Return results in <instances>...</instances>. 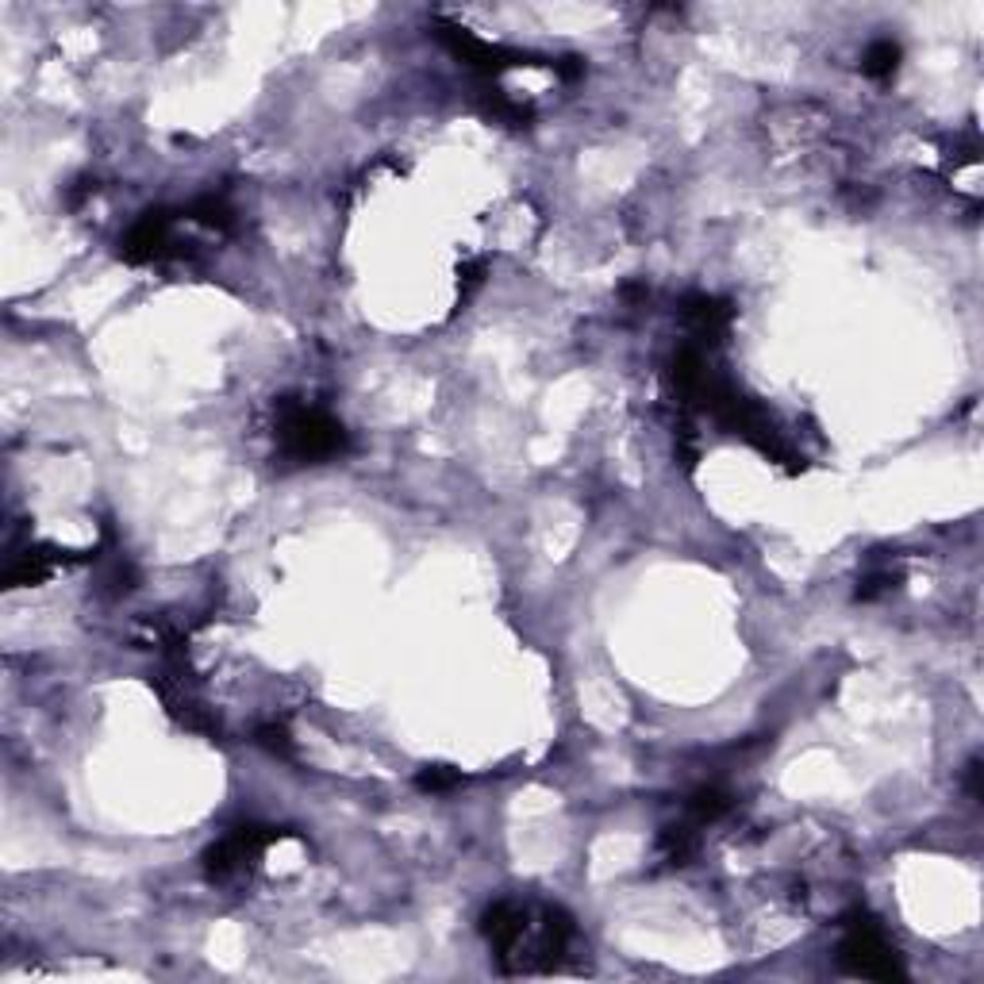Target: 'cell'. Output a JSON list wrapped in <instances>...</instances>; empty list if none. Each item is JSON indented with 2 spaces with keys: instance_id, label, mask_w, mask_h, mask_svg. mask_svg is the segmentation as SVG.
I'll use <instances>...</instances> for the list:
<instances>
[{
  "instance_id": "5b68a950",
  "label": "cell",
  "mask_w": 984,
  "mask_h": 984,
  "mask_svg": "<svg viewBox=\"0 0 984 984\" xmlns=\"http://www.w3.org/2000/svg\"><path fill=\"white\" fill-rule=\"evenodd\" d=\"M173 216L170 212H147L143 220L135 223L127 235L120 239V258L131 262V266H150V262H162V258H173Z\"/></svg>"
},
{
  "instance_id": "8fae6325",
  "label": "cell",
  "mask_w": 984,
  "mask_h": 984,
  "mask_svg": "<svg viewBox=\"0 0 984 984\" xmlns=\"http://www.w3.org/2000/svg\"><path fill=\"white\" fill-rule=\"evenodd\" d=\"M658 846H662V854L669 861H689V854L696 850V831H692V823H677V827H665L662 838H658Z\"/></svg>"
},
{
  "instance_id": "7a4b0ae2",
  "label": "cell",
  "mask_w": 984,
  "mask_h": 984,
  "mask_svg": "<svg viewBox=\"0 0 984 984\" xmlns=\"http://www.w3.org/2000/svg\"><path fill=\"white\" fill-rule=\"evenodd\" d=\"M838 961H842V969H850L858 977H873V981H900L904 977V965L896 961L881 927L861 911L846 919V938L838 946Z\"/></svg>"
},
{
  "instance_id": "9c48e42d",
  "label": "cell",
  "mask_w": 984,
  "mask_h": 984,
  "mask_svg": "<svg viewBox=\"0 0 984 984\" xmlns=\"http://www.w3.org/2000/svg\"><path fill=\"white\" fill-rule=\"evenodd\" d=\"M181 216H189L193 223H200V227H212V231H231L235 227V212L227 208V200L223 197H200V200H193Z\"/></svg>"
},
{
  "instance_id": "30bf717a",
  "label": "cell",
  "mask_w": 984,
  "mask_h": 984,
  "mask_svg": "<svg viewBox=\"0 0 984 984\" xmlns=\"http://www.w3.org/2000/svg\"><path fill=\"white\" fill-rule=\"evenodd\" d=\"M896 66H900V43H892V39L873 43V47L865 50V58H861V70L869 77H877V81H888V77L896 74Z\"/></svg>"
},
{
  "instance_id": "8992f818",
  "label": "cell",
  "mask_w": 984,
  "mask_h": 984,
  "mask_svg": "<svg viewBox=\"0 0 984 984\" xmlns=\"http://www.w3.org/2000/svg\"><path fill=\"white\" fill-rule=\"evenodd\" d=\"M681 316H685V323L692 327V335H696V339H704V343H719V339L727 335L731 320H735V308H731L727 300H719V296L689 293L685 300H681Z\"/></svg>"
},
{
  "instance_id": "52a82bcc",
  "label": "cell",
  "mask_w": 984,
  "mask_h": 984,
  "mask_svg": "<svg viewBox=\"0 0 984 984\" xmlns=\"http://www.w3.org/2000/svg\"><path fill=\"white\" fill-rule=\"evenodd\" d=\"M58 569V558H54V550H12L8 554V566H4V581L12 585V589H20V585H39V581H47L50 573Z\"/></svg>"
},
{
  "instance_id": "ac0fdd59",
  "label": "cell",
  "mask_w": 984,
  "mask_h": 984,
  "mask_svg": "<svg viewBox=\"0 0 984 984\" xmlns=\"http://www.w3.org/2000/svg\"><path fill=\"white\" fill-rule=\"evenodd\" d=\"M550 66H554V74H562L566 81L585 74V62H581V58H562V62H550Z\"/></svg>"
},
{
  "instance_id": "4fadbf2b",
  "label": "cell",
  "mask_w": 984,
  "mask_h": 984,
  "mask_svg": "<svg viewBox=\"0 0 984 984\" xmlns=\"http://www.w3.org/2000/svg\"><path fill=\"white\" fill-rule=\"evenodd\" d=\"M258 742H262L270 754H277V758H293L296 754L293 735H289L285 723H262V727H258Z\"/></svg>"
},
{
  "instance_id": "9a60e30c",
  "label": "cell",
  "mask_w": 984,
  "mask_h": 984,
  "mask_svg": "<svg viewBox=\"0 0 984 984\" xmlns=\"http://www.w3.org/2000/svg\"><path fill=\"white\" fill-rule=\"evenodd\" d=\"M481 281H485V262L477 258V262H466L462 270H458V289H462V300H466L473 289H481Z\"/></svg>"
},
{
  "instance_id": "5bb4252c",
  "label": "cell",
  "mask_w": 984,
  "mask_h": 984,
  "mask_svg": "<svg viewBox=\"0 0 984 984\" xmlns=\"http://www.w3.org/2000/svg\"><path fill=\"white\" fill-rule=\"evenodd\" d=\"M489 112L496 116V120H508V123H527V108L523 104H516V100H508L504 93H492L489 97Z\"/></svg>"
},
{
  "instance_id": "2e32d148",
  "label": "cell",
  "mask_w": 984,
  "mask_h": 984,
  "mask_svg": "<svg viewBox=\"0 0 984 984\" xmlns=\"http://www.w3.org/2000/svg\"><path fill=\"white\" fill-rule=\"evenodd\" d=\"M896 585V577L892 573H869L865 581H861V589H858V596L861 600H873V596H881V592H888Z\"/></svg>"
},
{
  "instance_id": "277c9868",
  "label": "cell",
  "mask_w": 984,
  "mask_h": 984,
  "mask_svg": "<svg viewBox=\"0 0 984 984\" xmlns=\"http://www.w3.org/2000/svg\"><path fill=\"white\" fill-rule=\"evenodd\" d=\"M439 39H443L446 50H450L454 58H462L466 66H473V70H481V74H489V77H496L500 70H508V66H542V62L519 54V50L496 47L489 39H477L473 31H466V27H458V24H446V20H439Z\"/></svg>"
},
{
  "instance_id": "ba28073f",
  "label": "cell",
  "mask_w": 984,
  "mask_h": 984,
  "mask_svg": "<svg viewBox=\"0 0 984 984\" xmlns=\"http://www.w3.org/2000/svg\"><path fill=\"white\" fill-rule=\"evenodd\" d=\"M731 792H723V788L715 785H704L696 788L689 800H685V812H689V823L692 827H704V823H715V819H723V815L731 812Z\"/></svg>"
},
{
  "instance_id": "7c38bea8",
  "label": "cell",
  "mask_w": 984,
  "mask_h": 984,
  "mask_svg": "<svg viewBox=\"0 0 984 984\" xmlns=\"http://www.w3.org/2000/svg\"><path fill=\"white\" fill-rule=\"evenodd\" d=\"M454 785H462V773L450 769V765H427V769H419L416 777L419 792H450Z\"/></svg>"
},
{
  "instance_id": "3957f363",
  "label": "cell",
  "mask_w": 984,
  "mask_h": 984,
  "mask_svg": "<svg viewBox=\"0 0 984 984\" xmlns=\"http://www.w3.org/2000/svg\"><path fill=\"white\" fill-rule=\"evenodd\" d=\"M281 838V831H273V827H262V823H243V827H235L231 835H223L216 846H208L204 850V873L212 877V881H227L231 873H239L243 865L258 858L266 846H273Z\"/></svg>"
},
{
  "instance_id": "e0dca14e",
  "label": "cell",
  "mask_w": 984,
  "mask_h": 984,
  "mask_svg": "<svg viewBox=\"0 0 984 984\" xmlns=\"http://www.w3.org/2000/svg\"><path fill=\"white\" fill-rule=\"evenodd\" d=\"M981 773H984V769H981V758H973V762L965 765V788H969V796H973V800H981V796H984V788H981Z\"/></svg>"
},
{
  "instance_id": "6da1fadb",
  "label": "cell",
  "mask_w": 984,
  "mask_h": 984,
  "mask_svg": "<svg viewBox=\"0 0 984 984\" xmlns=\"http://www.w3.org/2000/svg\"><path fill=\"white\" fill-rule=\"evenodd\" d=\"M273 435L285 450V458L293 462H331L350 446L339 419L296 396H281L273 404Z\"/></svg>"
}]
</instances>
